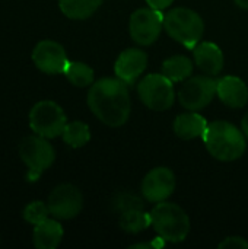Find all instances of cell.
I'll list each match as a JSON object with an SVG mask.
<instances>
[{"instance_id":"cell-24","label":"cell","mask_w":248,"mask_h":249,"mask_svg":"<svg viewBox=\"0 0 248 249\" xmlns=\"http://www.w3.org/2000/svg\"><path fill=\"white\" fill-rule=\"evenodd\" d=\"M113 207L114 210L121 214L127 210H133V209H143V203L140 198H137L133 194H127V193H121L118 194L114 200H113Z\"/></svg>"},{"instance_id":"cell-12","label":"cell","mask_w":248,"mask_h":249,"mask_svg":"<svg viewBox=\"0 0 248 249\" xmlns=\"http://www.w3.org/2000/svg\"><path fill=\"white\" fill-rule=\"evenodd\" d=\"M175 190V175L170 168H155L149 171L142 182V194L149 203L165 201Z\"/></svg>"},{"instance_id":"cell-18","label":"cell","mask_w":248,"mask_h":249,"mask_svg":"<svg viewBox=\"0 0 248 249\" xmlns=\"http://www.w3.org/2000/svg\"><path fill=\"white\" fill-rule=\"evenodd\" d=\"M101 4L102 0H58V7L63 15L75 20L89 18Z\"/></svg>"},{"instance_id":"cell-6","label":"cell","mask_w":248,"mask_h":249,"mask_svg":"<svg viewBox=\"0 0 248 249\" xmlns=\"http://www.w3.org/2000/svg\"><path fill=\"white\" fill-rule=\"evenodd\" d=\"M31 130L45 139H56L61 136L66 124L67 117L63 108L56 104L54 101H39L37 102L28 115Z\"/></svg>"},{"instance_id":"cell-10","label":"cell","mask_w":248,"mask_h":249,"mask_svg":"<svg viewBox=\"0 0 248 249\" xmlns=\"http://www.w3.org/2000/svg\"><path fill=\"white\" fill-rule=\"evenodd\" d=\"M164 28V15L161 10L149 9H137L130 16L129 31L130 36L139 45H151L153 44L161 31Z\"/></svg>"},{"instance_id":"cell-17","label":"cell","mask_w":248,"mask_h":249,"mask_svg":"<svg viewBox=\"0 0 248 249\" xmlns=\"http://www.w3.org/2000/svg\"><path fill=\"white\" fill-rule=\"evenodd\" d=\"M208 125L209 124L205 117H202L196 111H189L174 120V133L183 140H193L197 137H203Z\"/></svg>"},{"instance_id":"cell-11","label":"cell","mask_w":248,"mask_h":249,"mask_svg":"<svg viewBox=\"0 0 248 249\" xmlns=\"http://www.w3.org/2000/svg\"><path fill=\"white\" fill-rule=\"evenodd\" d=\"M31 57L37 69L47 74L64 73V69L69 63L64 47L53 39L39 41L34 47Z\"/></svg>"},{"instance_id":"cell-7","label":"cell","mask_w":248,"mask_h":249,"mask_svg":"<svg viewBox=\"0 0 248 249\" xmlns=\"http://www.w3.org/2000/svg\"><path fill=\"white\" fill-rule=\"evenodd\" d=\"M137 93L142 102L152 111H167L175 99L172 82L162 73L145 76L137 85Z\"/></svg>"},{"instance_id":"cell-23","label":"cell","mask_w":248,"mask_h":249,"mask_svg":"<svg viewBox=\"0 0 248 249\" xmlns=\"http://www.w3.org/2000/svg\"><path fill=\"white\" fill-rule=\"evenodd\" d=\"M50 216L51 214H50L48 204L44 201H39V200H35V201H31L29 204H26L23 209V213H22L23 220L28 222L29 225H34V226L42 223Z\"/></svg>"},{"instance_id":"cell-13","label":"cell","mask_w":248,"mask_h":249,"mask_svg":"<svg viewBox=\"0 0 248 249\" xmlns=\"http://www.w3.org/2000/svg\"><path fill=\"white\" fill-rule=\"evenodd\" d=\"M148 64V55L145 51L139 48H127L124 50L114 66V71L118 79H121L127 85H133L139 76L145 71Z\"/></svg>"},{"instance_id":"cell-27","label":"cell","mask_w":248,"mask_h":249,"mask_svg":"<svg viewBox=\"0 0 248 249\" xmlns=\"http://www.w3.org/2000/svg\"><path fill=\"white\" fill-rule=\"evenodd\" d=\"M156 247H161V245H156L153 242H149V244H134V245H130L132 249H143V248H156Z\"/></svg>"},{"instance_id":"cell-25","label":"cell","mask_w":248,"mask_h":249,"mask_svg":"<svg viewBox=\"0 0 248 249\" xmlns=\"http://www.w3.org/2000/svg\"><path fill=\"white\" fill-rule=\"evenodd\" d=\"M219 248L248 249V242L244 238H240V236H229L219 244Z\"/></svg>"},{"instance_id":"cell-4","label":"cell","mask_w":248,"mask_h":249,"mask_svg":"<svg viewBox=\"0 0 248 249\" xmlns=\"http://www.w3.org/2000/svg\"><path fill=\"white\" fill-rule=\"evenodd\" d=\"M164 28L172 39L193 50L203 36L205 23L194 10L175 7L164 15Z\"/></svg>"},{"instance_id":"cell-16","label":"cell","mask_w":248,"mask_h":249,"mask_svg":"<svg viewBox=\"0 0 248 249\" xmlns=\"http://www.w3.org/2000/svg\"><path fill=\"white\" fill-rule=\"evenodd\" d=\"M64 231L57 219H47L42 223L37 225L32 232V242L38 249H56L61 239Z\"/></svg>"},{"instance_id":"cell-1","label":"cell","mask_w":248,"mask_h":249,"mask_svg":"<svg viewBox=\"0 0 248 249\" xmlns=\"http://www.w3.org/2000/svg\"><path fill=\"white\" fill-rule=\"evenodd\" d=\"M127 86L118 77H104L91 85L88 107L105 125L120 127L129 120L132 104Z\"/></svg>"},{"instance_id":"cell-21","label":"cell","mask_w":248,"mask_h":249,"mask_svg":"<svg viewBox=\"0 0 248 249\" xmlns=\"http://www.w3.org/2000/svg\"><path fill=\"white\" fill-rule=\"evenodd\" d=\"M61 137L67 146L73 149H79V147H83L91 140V130L88 124L82 121H72L66 124L61 133Z\"/></svg>"},{"instance_id":"cell-19","label":"cell","mask_w":248,"mask_h":249,"mask_svg":"<svg viewBox=\"0 0 248 249\" xmlns=\"http://www.w3.org/2000/svg\"><path fill=\"white\" fill-rule=\"evenodd\" d=\"M193 73V63L186 55H174L164 61L162 74L167 76L171 82L187 80Z\"/></svg>"},{"instance_id":"cell-9","label":"cell","mask_w":248,"mask_h":249,"mask_svg":"<svg viewBox=\"0 0 248 249\" xmlns=\"http://www.w3.org/2000/svg\"><path fill=\"white\" fill-rule=\"evenodd\" d=\"M50 214L57 220H70L76 217L83 207L80 190L72 184H60L48 196Z\"/></svg>"},{"instance_id":"cell-20","label":"cell","mask_w":248,"mask_h":249,"mask_svg":"<svg viewBox=\"0 0 248 249\" xmlns=\"http://www.w3.org/2000/svg\"><path fill=\"white\" fill-rule=\"evenodd\" d=\"M120 228L127 233H139L146 228L152 226L151 213H145L143 209L127 210L120 214Z\"/></svg>"},{"instance_id":"cell-2","label":"cell","mask_w":248,"mask_h":249,"mask_svg":"<svg viewBox=\"0 0 248 249\" xmlns=\"http://www.w3.org/2000/svg\"><path fill=\"white\" fill-rule=\"evenodd\" d=\"M202 139L208 152L222 162L240 159L247 147L246 134L228 121H215L209 124Z\"/></svg>"},{"instance_id":"cell-26","label":"cell","mask_w":248,"mask_h":249,"mask_svg":"<svg viewBox=\"0 0 248 249\" xmlns=\"http://www.w3.org/2000/svg\"><path fill=\"white\" fill-rule=\"evenodd\" d=\"M174 0H146V3L149 4V7L155 9V10H165L167 7H170L172 4Z\"/></svg>"},{"instance_id":"cell-3","label":"cell","mask_w":248,"mask_h":249,"mask_svg":"<svg viewBox=\"0 0 248 249\" xmlns=\"http://www.w3.org/2000/svg\"><path fill=\"white\" fill-rule=\"evenodd\" d=\"M151 222L155 232L165 242H183L190 232V219L175 203H158L151 212Z\"/></svg>"},{"instance_id":"cell-8","label":"cell","mask_w":248,"mask_h":249,"mask_svg":"<svg viewBox=\"0 0 248 249\" xmlns=\"http://www.w3.org/2000/svg\"><path fill=\"white\" fill-rule=\"evenodd\" d=\"M218 80L213 76L189 77L178 90L180 104L189 111L206 108L216 95Z\"/></svg>"},{"instance_id":"cell-14","label":"cell","mask_w":248,"mask_h":249,"mask_svg":"<svg viewBox=\"0 0 248 249\" xmlns=\"http://www.w3.org/2000/svg\"><path fill=\"white\" fill-rule=\"evenodd\" d=\"M216 95L229 108H243L248 102L247 85L235 76H225L219 79Z\"/></svg>"},{"instance_id":"cell-15","label":"cell","mask_w":248,"mask_h":249,"mask_svg":"<svg viewBox=\"0 0 248 249\" xmlns=\"http://www.w3.org/2000/svg\"><path fill=\"white\" fill-rule=\"evenodd\" d=\"M194 63L208 76H216L224 69V54L213 42H199L193 48Z\"/></svg>"},{"instance_id":"cell-5","label":"cell","mask_w":248,"mask_h":249,"mask_svg":"<svg viewBox=\"0 0 248 249\" xmlns=\"http://www.w3.org/2000/svg\"><path fill=\"white\" fill-rule=\"evenodd\" d=\"M18 152L20 160L28 168V181H37L56 160V150L48 139L35 133L20 140Z\"/></svg>"},{"instance_id":"cell-29","label":"cell","mask_w":248,"mask_h":249,"mask_svg":"<svg viewBox=\"0 0 248 249\" xmlns=\"http://www.w3.org/2000/svg\"><path fill=\"white\" fill-rule=\"evenodd\" d=\"M241 9H248V0H234Z\"/></svg>"},{"instance_id":"cell-22","label":"cell","mask_w":248,"mask_h":249,"mask_svg":"<svg viewBox=\"0 0 248 249\" xmlns=\"http://www.w3.org/2000/svg\"><path fill=\"white\" fill-rule=\"evenodd\" d=\"M63 74L76 88H86L94 83V70L82 61H69Z\"/></svg>"},{"instance_id":"cell-28","label":"cell","mask_w":248,"mask_h":249,"mask_svg":"<svg viewBox=\"0 0 248 249\" xmlns=\"http://www.w3.org/2000/svg\"><path fill=\"white\" fill-rule=\"evenodd\" d=\"M241 127H243V133L246 134V137L248 139V112L244 115V118L241 121Z\"/></svg>"}]
</instances>
